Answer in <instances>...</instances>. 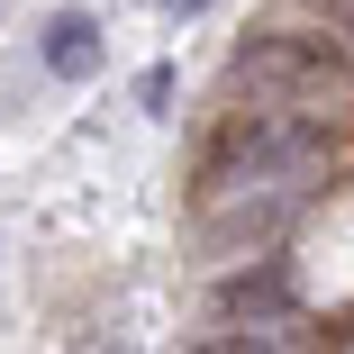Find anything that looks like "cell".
<instances>
[{"instance_id": "obj_1", "label": "cell", "mask_w": 354, "mask_h": 354, "mask_svg": "<svg viewBox=\"0 0 354 354\" xmlns=\"http://www.w3.org/2000/svg\"><path fill=\"white\" fill-rule=\"evenodd\" d=\"M327 164V127L300 109H236L200 155V191H300Z\"/></svg>"}, {"instance_id": "obj_5", "label": "cell", "mask_w": 354, "mask_h": 354, "mask_svg": "<svg viewBox=\"0 0 354 354\" xmlns=\"http://www.w3.org/2000/svg\"><path fill=\"white\" fill-rule=\"evenodd\" d=\"M46 73L55 82H91L100 73V19L91 10H55L46 19Z\"/></svg>"}, {"instance_id": "obj_7", "label": "cell", "mask_w": 354, "mask_h": 354, "mask_svg": "<svg viewBox=\"0 0 354 354\" xmlns=\"http://www.w3.org/2000/svg\"><path fill=\"white\" fill-rule=\"evenodd\" d=\"M309 10H318V19H327L336 37H354V0H309Z\"/></svg>"}, {"instance_id": "obj_3", "label": "cell", "mask_w": 354, "mask_h": 354, "mask_svg": "<svg viewBox=\"0 0 354 354\" xmlns=\"http://www.w3.org/2000/svg\"><path fill=\"white\" fill-rule=\"evenodd\" d=\"M300 191H200V236L209 245H272L291 227Z\"/></svg>"}, {"instance_id": "obj_6", "label": "cell", "mask_w": 354, "mask_h": 354, "mask_svg": "<svg viewBox=\"0 0 354 354\" xmlns=\"http://www.w3.org/2000/svg\"><path fill=\"white\" fill-rule=\"evenodd\" d=\"M191 354H318V327L291 309V318H263V327H218V336H200Z\"/></svg>"}, {"instance_id": "obj_4", "label": "cell", "mask_w": 354, "mask_h": 354, "mask_svg": "<svg viewBox=\"0 0 354 354\" xmlns=\"http://www.w3.org/2000/svg\"><path fill=\"white\" fill-rule=\"evenodd\" d=\"M218 318L227 327H263V318H291V272L281 263H245L218 281Z\"/></svg>"}, {"instance_id": "obj_2", "label": "cell", "mask_w": 354, "mask_h": 354, "mask_svg": "<svg viewBox=\"0 0 354 354\" xmlns=\"http://www.w3.org/2000/svg\"><path fill=\"white\" fill-rule=\"evenodd\" d=\"M227 82L254 91L263 109H300V100H345L354 91V46L318 28H254L227 55Z\"/></svg>"}]
</instances>
